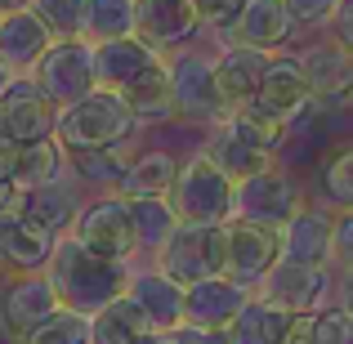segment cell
Listing matches in <instances>:
<instances>
[{
  "label": "cell",
  "instance_id": "ab89813d",
  "mask_svg": "<svg viewBox=\"0 0 353 344\" xmlns=\"http://www.w3.org/2000/svg\"><path fill=\"white\" fill-rule=\"evenodd\" d=\"M241 5H246V0H197V9H201V27H215V32H228V27L237 23Z\"/></svg>",
  "mask_w": 353,
  "mask_h": 344
},
{
  "label": "cell",
  "instance_id": "52a82bcc",
  "mask_svg": "<svg viewBox=\"0 0 353 344\" xmlns=\"http://www.w3.org/2000/svg\"><path fill=\"white\" fill-rule=\"evenodd\" d=\"M282 259V232L277 228H264L255 219H224V277L250 286L255 291L259 277Z\"/></svg>",
  "mask_w": 353,
  "mask_h": 344
},
{
  "label": "cell",
  "instance_id": "603a6c76",
  "mask_svg": "<svg viewBox=\"0 0 353 344\" xmlns=\"http://www.w3.org/2000/svg\"><path fill=\"white\" fill-rule=\"evenodd\" d=\"M336 215L318 206H300L291 224L282 228V255L304 259V264H336Z\"/></svg>",
  "mask_w": 353,
  "mask_h": 344
},
{
  "label": "cell",
  "instance_id": "d590c367",
  "mask_svg": "<svg viewBox=\"0 0 353 344\" xmlns=\"http://www.w3.org/2000/svg\"><path fill=\"white\" fill-rule=\"evenodd\" d=\"M318 183H322V197L336 210L353 206V143H345L340 152H331V161L318 170Z\"/></svg>",
  "mask_w": 353,
  "mask_h": 344
},
{
  "label": "cell",
  "instance_id": "44dd1931",
  "mask_svg": "<svg viewBox=\"0 0 353 344\" xmlns=\"http://www.w3.org/2000/svg\"><path fill=\"white\" fill-rule=\"evenodd\" d=\"M300 63H304V77H309L318 103H345V99H353V50L349 45H340V41L309 45L300 54Z\"/></svg>",
  "mask_w": 353,
  "mask_h": 344
},
{
  "label": "cell",
  "instance_id": "f1b7e54d",
  "mask_svg": "<svg viewBox=\"0 0 353 344\" xmlns=\"http://www.w3.org/2000/svg\"><path fill=\"white\" fill-rule=\"evenodd\" d=\"M148 318L125 300L117 295L112 304H103L99 313H90V344H139L148 336Z\"/></svg>",
  "mask_w": 353,
  "mask_h": 344
},
{
  "label": "cell",
  "instance_id": "8d00e7d4",
  "mask_svg": "<svg viewBox=\"0 0 353 344\" xmlns=\"http://www.w3.org/2000/svg\"><path fill=\"white\" fill-rule=\"evenodd\" d=\"M32 9L50 23V32L59 36V41H68V36H85L90 0H32Z\"/></svg>",
  "mask_w": 353,
  "mask_h": 344
},
{
  "label": "cell",
  "instance_id": "7c38bea8",
  "mask_svg": "<svg viewBox=\"0 0 353 344\" xmlns=\"http://www.w3.org/2000/svg\"><path fill=\"white\" fill-rule=\"evenodd\" d=\"M197 27H201L197 0H134V36H143L161 54L188 45Z\"/></svg>",
  "mask_w": 353,
  "mask_h": 344
},
{
  "label": "cell",
  "instance_id": "ffe728a7",
  "mask_svg": "<svg viewBox=\"0 0 353 344\" xmlns=\"http://www.w3.org/2000/svg\"><path fill=\"white\" fill-rule=\"evenodd\" d=\"M250 295H255L250 286L215 273V277L183 286V313H188V322H201V327H233V318L246 309Z\"/></svg>",
  "mask_w": 353,
  "mask_h": 344
},
{
  "label": "cell",
  "instance_id": "484cf974",
  "mask_svg": "<svg viewBox=\"0 0 353 344\" xmlns=\"http://www.w3.org/2000/svg\"><path fill=\"white\" fill-rule=\"evenodd\" d=\"M201 152H206L233 183H241V179H250V174H259V170L273 165V152L259 148V143H250V139L241 134V130H233L228 121H215V130H210V139H206Z\"/></svg>",
  "mask_w": 353,
  "mask_h": 344
},
{
  "label": "cell",
  "instance_id": "7a4b0ae2",
  "mask_svg": "<svg viewBox=\"0 0 353 344\" xmlns=\"http://www.w3.org/2000/svg\"><path fill=\"white\" fill-rule=\"evenodd\" d=\"M139 130V117L130 112L125 94L117 90H94L77 103L59 108V143L68 148H117Z\"/></svg>",
  "mask_w": 353,
  "mask_h": 344
},
{
  "label": "cell",
  "instance_id": "8992f818",
  "mask_svg": "<svg viewBox=\"0 0 353 344\" xmlns=\"http://www.w3.org/2000/svg\"><path fill=\"white\" fill-rule=\"evenodd\" d=\"M152 259L157 268H165L183 286L224 273V224H188V219H179V228L165 237V246Z\"/></svg>",
  "mask_w": 353,
  "mask_h": 344
},
{
  "label": "cell",
  "instance_id": "cb8c5ba5",
  "mask_svg": "<svg viewBox=\"0 0 353 344\" xmlns=\"http://www.w3.org/2000/svg\"><path fill=\"white\" fill-rule=\"evenodd\" d=\"M18 210H23L27 219H36L41 228H50L54 237H63V232H72L77 219H81V197H77V188H72L68 174H59V179H50V183L23 188Z\"/></svg>",
  "mask_w": 353,
  "mask_h": 344
},
{
  "label": "cell",
  "instance_id": "e575fe53",
  "mask_svg": "<svg viewBox=\"0 0 353 344\" xmlns=\"http://www.w3.org/2000/svg\"><path fill=\"white\" fill-rule=\"evenodd\" d=\"M85 36H90V41L134 36V0H90Z\"/></svg>",
  "mask_w": 353,
  "mask_h": 344
},
{
  "label": "cell",
  "instance_id": "8fae6325",
  "mask_svg": "<svg viewBox=\"0 0 353 344\" xmlns=\"http://www.w3.org/2000/svg\"><path fill=\"white\" fill-rule=\"evenodd\" d=\"M255 291L264 295V300L291 309V313H318L322 304H327V295H331V273H327V264H304V259H286L282 255L264 277H259Z\"/></svg>",
  "mask_w": 353,
  "mask_h": 344
},
{
  "label": "cell",
  "instance_id": "4fadbf2b",
  "mask_svg": "<svg viewBox=\"0 0 353 344\" xmlns=\"http://www.w3.org/2000/svg\"><path fill=\"white\" fill-rule=\"evenodd\" d=\"M125 300L143 313L152 331H174V327L188 322V313H183V282H174L157 264L125 277Z\"/></svg>",
  "mask_w": 353,
  "mask_h": 344
},
{
  "label": "cell",
  "instance_id": "4316f807",
  "mask_svg": "<svg viewBox=\"0 0 353 344\" xmlns=\"http://www.w3.org/2000/svg\"><path fill=\"white\" fill-rule=\"evenodd\" d=\"M130 103V112L139 117V125H161V121H174L179 108H174V85H170V68H165V54L157 68H148L143 77L130 90H121Z\"/></svg>",
  "mask_w": 353,
  "mask_h": 344
},
{
  "label": "cell",
  "instance_id": "2e32d148",
  "mask_svg": "<svg viewBox=\"0 0 353 344\" xmlns=\"http://www.w3.org/2000/svg\"><path fill=\"white\" fill-rule=\"evenodd\" d=\"M309 322L313 313H291L255 291L246 300V309L233 318L228 336H233V344H291L300 331H309Z\"/></svg>",
  "mask_w": 353,
  "mask_h": 344
},
{
  "label": "cell",
  "instance_id": "7402d4cb",
  "mask_svg": "<svg viewBox=\"0 0 353 344\" xmlns=\"http://www.w3.org/2000/svg\"><path fill=\"white\" fill-rule=\"evenodd\" d=\"M295 32V18L286 9V0H246L237 14V23L228 27V41L233 45H255V50H282Z\"/></svg>",
  "mask_w": 353,
  "mask_h": 344
},
{
  "label": "cell",
  "instance_id": "277c9868",
  "mask_svg": "<svg viewBox=\"0 0 353 344\" xmlns=\"http://www.w3.org/2000/svg\"><path fill=\"white\" fill-rule=\"evenodd\" d=\"M165 68H170V85H174V108L183 121H201V125H215L228 117V99L219 90L215 77V59H206L201 50H179L165 54Z\"/></svg>",
  "mask_w": 353,
  "mask_h": 344
},
{
  "label": "cell",
  "instance_id": "bcb514c9",
  "mask_svg": "<svg viewBox=\"0 0 353 344\" xmlns=\"http://www.w3.org/2000/svg\"><path fill=\"white\" fill-rule=\"evenodd\" d=\"M32 0H0V14H9V9H27Z\"/></svg>",
  "mask_w": 353,
  "mask_h": 344
},
{
  "label": "cell",
  "instance_id": "74e56055",
  "mask_svg": "<svg viewBox=\"0 0 353 344\" xmlns=\"http://www.w3.org/2000/svg\"><path fill=\"white\" fill-rule=\"evenodd\" d=\"M309 344H353V313L345 304H336V309L322 304L309 322Z\"/></svg>",
  "mask_w": 353,
  "mask_h": 344
},
{
  "label": "cell",
  "instance_id": "30bf717a",
  "mask_svg": "<svg viewBox=\"0 0 353 344\" xmlns=\"http://www.w3.org/2000/svg\"><path fill=\"white\" fill-rule=\"evenodd\" d=\"M300 206H304L300 183L286 170H277V165H268V170H259V174H250V179L237 183V215L255 219V224H264V228L282 232Z\"/></svg>",
  "mask_w": 353,
  "mask_h": 344
},
{
  "label": "cell",
  "instance_id": "3957f363",
  "mask_svg": "<svg viewBox=\"0 0 353 344\" xmlns=\"http://www.w3.org/2000/svg\"><path fill=\"white\" fill-rule=\"evenodd\" d=\"M170 206L188 224H224V219L237 215V183L206 152H192L174 174Z\"/></svg>",
  "mask_w": 353,
  "mask_h": 344
},
{
  "label": "cell",
  "instance_id": "d6a6232c",
  "mask_svg": "<svg viewBox=\"0 0 353 344\" xmlns=\"http://www.w3.org/2000/svg\"><path fill=\"white\" fill-rule=\"evenodd\" d=\"M14 344H90V313L63 304L45 322H36L27 336H18Z\"/></svg>",
  "mask_w": 353,
  "mask_h": 344
},
{
  "label": "cell",
  "instance_id": "83f0119b",
  "mask_svg": "<svg viewBox=\"0 0 353 344\" xmlns=\"http://www.w3.org/2000/svg\"><path fill=\"white\" fill-rule=\"evenodd\" d=\"M174 174H179V161L170 152H139L130 161L125 179H121V197L139 201V197H170L174 188Z\"/></svg>",
  "mask_w": 353,
  "mask_h": 344
},
{
  "label": "cell",
  "instance_id": "836d02e7",
  "mask_svg": "<svg viewBox=\"0 0 353 344\" xmlns=\"http://www.w3.org/2000/svg\"><path fill=\"white\" fill-rule=\"evenodd\" d=\"M228 125L241 130V134L250 139V143H259V148H268V152H277V148L286 143V121H277L273 112H264V108L250 99V103H237V108H228Z\"/></svg>",
  "mask_w": 353,
  "mask_h": 344
},
{
  "label": "cell",
  "instance_id": "ba28073f",
  "mask_svg": "<svg viewBox=\"0 0 353 344\" xmlns=\"http://www.w3.org/2000/svg\"><path fill=\"white\" fill-rule=\"evenodd\" d=\"M72 232H77L90 250H99V255H108V259H121V264L139 255L134 210H130V197H121V192L81 206V219H77Z\"/></svg>",
  "mask_w": 353,
  "mask_h": 344
},
{
  "label": "cell",
  "instance_id": "ac0fdd59",
  "mask_svg": "<svg viewBox=\"0 0 353 344\" xmlns=\"http://www.w3.org/2000/svg\"><path fill=\"white\" fill-rule=\"evenodd\" d=\"M54 232L27 219L23 210H5L0 215V264L14 273H41L54 255Z\"/></svg>",
  "mask_w": 353,
  "mask_h": 344
},
{
  "label": "cell",
  "instance_id": "60d3db41",
  "mask_svg": "<svg viewBox=\"0 0 353 344\" xmlns=\"http://www.w3.org/2000/svg\"><path fill=\"white\" fill-rule=\"evenodd\" d=\"M331 241H336V264L353 268V206L336 215V237H331Z\"/></svg>",
  "mask_w": 353,
  "mask_h": 344
},
{
  "label": "cell",
  "instance_id": "e0dca14e",
  "mask_svg": "<svg viewBox=\"0 0 353 344\" xmlns=\"http://www.w3.org/2000/svg\"><path fill=\"white\" fill-rule=\"evenodd\" d=\"M161 63V50L143 41V36H112V41H94V72L99 90H130L148 68Z\"/></svg>",
  "mask_w": 353,
  "mask_h": 344
},
{
  "label": "cell",
  "instance_id": "7bdbcfd3",
  "mask_svg": "<svg viewBox=\"0 0 353 344\" xmlns=\"http://www.w3.org/2000/svg\"><path fill=\"white\" fill-rule=\"evenodd\" d=\"M331 36H336L340 45H349V50H353V0H340L336 18H331Z\"/></svg>",
  "mask_w": 353,
  "mask_h": 344
},
{
  "label": "cell",
  "instance_id": "d4e9b609",
  "mask_svg": "<svg viewBox=\"0 0 353 344\" xmlns=\"http://www.w3.org/2000/svg\"><path fill=\"white\" fill-rule=\"evenodd\" d=\"M268 63H273V50H255V45H233L228 41L215 59V77H219V90H224L228 108L237 103H250L264 81Z\"/></svg>",
  "mask_w": 353,
  "mask_h": 344
},
{
  "label": "cell",
  "instance_id": "f35d334b",
  "mask_svg": "<svg viewBox=\"0 0 353 344\" xmlns=\"http://www.w3.org/2000/svg\"><path fill=\"white\" fill-rule=\"evenodd\" d=\"M286 9H291L295 27H331L340 0H286Z\"/></svg>",
  "mask_w": 353,
  "mask_h": 344
},
{
  "label": "cell",
  "instance_id": "9c48e42d",
  "mask_svg": "<svg viewBox=\"0 0 353 344\" xmlns=\"http://www.w3.org/2000/svg\"><path fill=\"white\" fill-rule=\"evenodd\" d=\"M59 130V103L41 90L36 77H14L0 94V134L14 143H36Z\"/></svg>",
  "mask_w": 353,
  "mask_h": 344
},
{
  "label": "cell",
  "instance_id": "ee69618b",
  "mask_svg": "<svg viewBox=\"0 0 353 344\" xmlns=\"http://www.w3.org/2000/svg\"><path fill=\"white\" fill-rule=\"evenodd\" d=\"M14 165H18V143L0 134V183L14 179ZM14 183H18V179H14Z\"/></svg>",
  "mask_w": 353,
  "mask_h": 344
},
{
  "label": "cell",
  "instance_id": "5b68a950",
  "mask_svg": "<svg viewBox=\"0 0 353 344\" xmlns=\"http://www.w3.org/2000/svg\"><path fill=\"white\" fill-rule=\"evenodd\" d=\"M27 77L41 81V90L59 108H68V103H77V99L94 94V90H99L94 41H90V36H68V41H54L50 50H45V59L36 63Z\"/></svg>",
  "mask_w": 353,
  "mask_h": 344
},
{
  "label": "cell",
  "instance_id": "1f68e13d",
  "mask_svg": "<svg viewBox=\"0 0 353 344\" xmlns=\"http://www.w3.org/2000/svg\"><path fill=\"white\" fill-rule=\"evenodd\" d=\"M130 210H134L139 250H148V255H157L165 246V237L179 228V215H174L170 197H139V201H130Z\"/></svg>",
  "mask_w": 353,
  "mask_h": 344
},
{
  "label": "cell",
  "instance_id": "f6af8a7d",
  "mask_svg": "<svg viewBox=\"0 0 353 344\" xmlns=\"http://www.w3.org/2000/svg\"><path fill=\"white\" fill-rule=\"evenodd\" d=\"M336 291H340V304L353 313V268H345V273H340V286H336Z\"/></svg>",
  "mask_w": 353,
  "mask_h": 344
},
{
  "label": "cell",
  "instance_id": "d6986e66",
  "mask_svg": "<svg viewBox=\"0 0 353 344\" xmlns=\"http://www.w3.org/2000/svg\"><path fill=\"white\" fill-rule=\"evenodd\" d=\"M255 103L264 108V112H273L277 121L300 117L304 108L313 103V85H309V77H304V63L291 59V54H273V63H268L264 81H259V90H255Z\"/></svg>",
  "mask_w": 353,
  "mask_h": 344
},
{
  "label": "cell",
  "instance_id": "b9f144b4",
  "mask_svg": "<svg viewBox=\"0 0 353 344\" xmlns=\"http://www.w3.org/2000/svg\"><path fill=\"white\" fill-rule=\"evenodd\" d=\"M179 331L183 344H233V336H228V327H201V322H183Z\"/></svg>",
  "mask_w": 353,
  "mask_h": 344
},
{
  "label": "cell",
  "instance_id": "f546056e",
  "mask_svg": "<svg viewBox=\"0 0 353 344\" xmlns=\"http://www.w3.org/2000/svg\"><path fill=\"white\" fill-rule=\"evenodd\" d=\"M59 174H68V148L59 143V134L36 139V143H18V165H14L18 188H36V183L59 179Z\"/></svg>",
  "mask_w": 353,
  "mask_h": 344
},
{
  "label": "cell",
  "instance_id": "7dc6e473",
  "mask_svg": "<svg viewBox=\"0 0 353 344\" xmlns=\"http://www.w3.org/2000/svg\"><path fill=\"white\" fill-rule=\"evenodd\" d=\"M9 81H14V72H9L5 63H0V94H5V90H9Z\"/></svg>",
  "mask_w": 353,
  "mask_h": 344
},
{
  "label": "cell",
  "instance_id": "4dcf8cb0",
  "mask_svg": "<svg viewBox=\"0 0 353 344\" xmlns=\"http://www.w3.org/2000/svg\"><path fill=\"white\" fill-rule=\"evenodd\" d=\"M130 161H134V156L121 152V143L117 148H72L68 152L72 174H77L81 183H94V188H121Z\"/></svg>",
  "mask_w": 353,
  "mask_h": 344
},
{
  "label": "cell",
  "instance_id": "5bb4252c",
  "mask_svg": "<svg viewBox=\"0 0 353 344\" xmlns=\"http://www.w3.org/2000/svg\"><path fill=\"white\" fill-rule=\"evenodd\" d=\"M54 309H63L59 291H54L50 273H18L14 282L0 291V327L9 331V336H27V331L36 327V322H45Z\"/></svg>",
  "mask_w": 353,
  "mask_h": 344
},
{
  "label": "cell",
  "instance_id": "6da1fadb",
  "mask_svg": "<svg viewBox=\"0 0 353 344\" xmlns=\"http://www.w3.org/2000/svg\"><path fill=\"white\" fill-rule=\"evenodd\" d=\"M54 291L68 309H81V313H99L103 304H112L117 295H125V277L130 268L121 259H108L99 250H90L77 232H63L54 241V255L45 264Z\"/></svg>",
  "mask_w": 353,
  "mask_h": 344
},
{
  "label": "cell",
  "instance_id": "9a60e30c",
  "mask_svg": "<svg viewBox=\"0 0 353 344\" xmlns=\"http://www.w3.org/2000/svg\"><path fill=\"white\" fill-rule=\"evenodd\" d=\"M54 41H59V36L50 32V23H45L32 5L0 14V63H5L14 77H27V72L45 59V50H50Z\"/></svg>",
  "mask_w": 353,
  "mask_h": 344
}]
</instances>
